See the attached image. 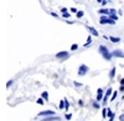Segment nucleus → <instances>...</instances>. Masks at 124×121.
Here are the masks:
<instances>
[{
  "label": "nucleus",
  "mask_w": 124,
  "mask_h": 121,
  "mask_svg": "<svg viewBox=\"0 0 124 121\" xmlns=\"http://www.w3.org/2000/svg\"><path fill=\"white\" fill-rule=\"evenodd\" d=\"M71 16V14L70 13H62V18H65V19H68Z\"/></svg>",
  "instance_id": "412c9836"
},
{
  "label": "nucleus",
  "mask_w": 124,
  "mask_h": 121,
  "mask_svg": "<svg viewBox=\"0 0 124 121\" xmlns=\"http://www.w3.org/2000/svg\"><path fill=\"white\" fill-rule=\"evenodd\" d=\"M76 15H77V18H78V19H81L82 16H83V15H85V13H83V11H82V10H78V11L76 13Z\"/></svg>",
  "instance_id": "2eb2a0df"
},
{
  "label": "nucleus",
  "mask_w": 124,
  "mask_h": 121,
  "mask_svg": "<svg viewBox=\"0 0 124 121\" xmlns=\"http://www.w3.org/2000/svg\"><path fill=\"white\" fill-rule=\"evenodd\" d=\"M112 56L113 57H124V53L122 51V50L117 49V50H114V51H112Z\"/></svg>",
  "instance_id": "0eeeda50"
},
{
  "label": "nucleus",
  "mask_w": 124,
  "mask_h": 121,
  "mask_svg": "<svg viewBox=\"0 0 124 121\" xmlns=\"http://www.w3.org/2000/svg\"><path fill=\"white\" fill-rule=\"evenodd\" d=\"M75 86H76V87H82L83 85H82L81 83H77V81H75Z\"/></svg>",
  "instance_id": "a878e982"
},
{
  "label": "nucleus",
  "mask_w": 124,
  "mask_h": 121,
  "mask_svg": "<svg viewBox=\"0 0 124 121\" xmlns=\"http://www.w3.org/2000/svg\"><path fill=\"white\" fill-rule=\"evenodd\" d=\"M13 83H14L13 80H10V81H8V84H6V87H10V86L13 85Z\"/></svg>",
  "instance_id": "bb28decb"
},
{
  "label": "nucleus",
  "mask_w": 124,
  "mask_h": 121,
  "mask_svg": "<svg viewBox=\"0 0 124 121\" xmlns=\"http://www.w3.org/2000/svg\"><path fill=\"white\" fill-rule=\"evenodd\" d=\"M120 93H124V85H120V89H119Z\"/></svg>",
  "instance_id": "7c9ffc66"
},
{
  "label": "nucleus",
  "mask_w": 124,
  "mask_h": 121,
  "mask_svg": "<svg viewBox=\"0 0 124 121\" xmlns=\"http://www.w3.org/2000/svg\"><path fill=\"white\" fill-rule=\"evenodd\" d=\"M42 121H47V120H46V119H44V120H42Z\"/></svg>",
  "instance_id": "58836bf2"
},
{
  "label": "nucleus",
  "mask_w": 124,
  "mask_h": 121,
  "mask_svg": "<svg viewBox=\"0 0 124 121\" xmlns=\"http://www.w3.org/2000/svg\"><path fill=\"white\" fill-rule=\"evenodd\" d=\"M119 84H120V85H124V77L119 80Z\"/></svg>",
  "instance_id": "473e14b6"
},
{
  "label": "nucleus",
  "mask_w": 124,
  "mask_h": 121,
  "mask_svg": "<svg viewBox=\"0 0 124 121\" xmlns=\"http://www.w3.org/2000/svg\"><path fill=\"white\" fill-rule=\"evenodd\" d=\"M109 18L113 19V20H117V19H118V16H117L116 14H109Z\"/></svg>",
  "instance_id": "5701e85b"
},
{
  "label": "nucleus",
  "mask_w": 124,
  "mask_h": 121,
  "mask_svg": "<svg viewBox=\"0 0 124 121\" xmlns=\"http://www.w3.org/2000/svg\"><path fill=\"white\" fill-rule=\"evenodd\" d=\"M67 10H68L67 8H62L61 9V13H67Z\"/></svg>",
  "instance_id": "c85d7f7f"
},
{
  "label": "nucleus",
  "mask_w": 124,
  "mask_h": 121,
  "mask_svg": "<svg viewBox=\"0 0 124 121\" xmlns=\"http://www.w3.org/2000/svg\"><path fill=\"white\" fill-rule=\"evenodd\" d=\"M108 3V0H103V1H102V5H106Z\"/></svg>",
  "instance_id": "f704fd0d"
},
{
  "label": "nucleus",
  "mask_w": 124,
  "mask_h": 121,
  "mask_svg": "<svg viewBox=\"0 0 124 121\" xmlns=\"http://www.w3.org/2000/svg\"><path fill=\"white\" fill-rule=\"evenodd\" d=\"M58 107H60V110H65V107H66L65 99H63V100H61V101H60V105H58Z\"/></svg>",
  "instance_id": "9b49d317"
},
{
  "label": "nucleus",
  "mask_w": 124,
  "mask_h": 121,
  "mask_svg": "<svg viewBox=\"0 0 124 121\" xmlns=\"http://www.w3.org/2000/svg\"><path fill=\"white\" fill-rule=\"evenodd\" d=\"M91 43H92V37H91V36H88V39H87V43L85 44V47H88V46L91 45Z\"/></svg>",
  "instance_id": "a211bd4d"
},
{
  "label": "nucleus",
  "mask_w": 124,
  "mask_h": 121,
  "mask_svg": "<svg viewBox=\"0 0 124 121\" xmlns=\"http://www.w3.org/2000/svg\"><path fill=\"white\" fill-rule=\"evenodd\" d=\"M88 70H89V69H88V66H87V65L82 64V65L78 67V75H79V76H85V75L88 73Z\"/></svg>",
  "instance_id": "f03ea898"
},
{
  "label": "nucleus",
  "mask_w": 124,
  "mask_h": 121,
  "mask_svg": "<svg viewBox=\"0 0 124 121\" xmlns=\"http://www.w3.org/2000/svg\"><path fill=\"white\" fill-rule=\"evenodd\" d=\"M97 1H98V3H101V4H102V1H103V0H97Z\"/></svg>",
  "instance_id": "e433bc0d"
},
{
  "label": "nucleus",
  "mask_w": 124,
  "mask_h": 121,
  "mask_svg": "<svg viewBox=\"0 0 124 121\" xmlns=\"http://www.w3.org/2000/svg\"><path fill=\"white\" fill-rule=\"evenodd\" d=\"M39 105H44L45 104V101H44V100H42V97H40V99H37V101H36Z\"/></svg>",
  "instance_id": "aec40b11"
},
{
  "label": "nucleus",
  "mask_w": 124,
  "mask_h": 121,
  "mask_svg": "<svg viewBox=\"0 0 124 121\" xmlns=\"http://www.w3.org/2000/svg\"><path fill=\"white\" fill-rule=\"evenodd\" d=\"M113 120H114V117H112V119H109V121H113Z\"/></svg>",
  "instance_id": "4c0bfd02"
},
{
  "label": "nucleus",
  "mask_w": 124,
  "mask_h": 121,
  "mask_svg": "<svg viewBox=\"0 0 124 121\" xmlns=\"http://www.w3.org/2000/svg\"><path fill=\"white\" fill-rule=\"evenodd\" d=\"M110 23V19H109V15H102L101 19H99V24L101 25H106V24H109Z\"/></svg>",
  "instance_id": "39448f33"
},
{
  "label": "nucleus",
  "mask_w": 124,
  "mask_h": 121,
  "mask_svg": "<svg viewBox=\"0 0 124 121\" xmlns=\"http://www.w3.org/2000/svg\"><path fill=\"white\" fill-rule=\"evenodd\" d=\"M116 67H112V70H110V71H109V79L110 80H113V79H114V76H116Z\"/></svg>",
  "instance_id": "9d476101"
},
{
  "label": "nucleus",
  "mask_w": 124,
  "mask_h": 121,
  "mask_svg": "<svg viewBox=\"0 0 124 121\" xmlns=\"http://www.w3.org/2000/svg\"><path fill=\"white\" fill-rule=\"evenodd\" d=\"M107 112H108V109H107V107H103V109H102V116H103V119L108 117V116H107Z\"/></svg>",
  "instance_id": "ddd939ff"
},
{
  "label": "nucleus",
  "mask_w": 124,
  "mask_h": 121,
  "mask_svg": "<svg viewBox=\"0 0 124 121\" xmlns=\"http://www.w3.org/2000/svg\"><path fill=\"white\" fill-rule=\"evenodd\" d=\"M78 105H79V106H85V102L82 101V100H79V101H78Z\"/></svg>",
  "instance_id": "c756f323"
},
{
  "label": "nucleus",
  "mask_w": 124,
  "mask_h": 121,
  "mask_svg": "<svg viewBox=\"0 0 124 121\" xmlns=\"http://www.w3.org/2000/svg\"><path fill=\"white\" fill-rule=\"evenodd\" d=\"M117 95H118V93H117V91H114V93H113V95L110 96V101H113V100H116Z\"/></svg>",
  "instance_id": "6ab92c4d"
},
{
  "label": "nucleus",
  "mask_w": 124,
  "mask_h": 121,
  "mask_svg": "<svg viewBox=\"0 0 124 121\" xmlns=\"http://www.w3.org/2000/svg\"><path fill=\"white\" fill-rule=\"evenodd\" d=\"M70 10H71V13H77V11H78V10H77L76 8H71Z\"/></svg>",
  "instance_id": "cd10ccee"
},
{
  "label": "nucleus",
  "mask_w": 124,
  "mask_h": 121,
  "mask_svg": "<svg viewBox=\"0 0 124 121\" xmlns=\"http://www.w3.org/2000/svg\"><path fill=\"white\" fill-rule=\"evenodd\" d=\"M103 97H104V93H99V94H97V97H96V100H97V101H102V100H103Z\"/></svg>",
  "instance_id": "f8f14e48"
},
{
  "label": "nucleus",
  "mask_w": 124,
  "mask_h": 121,
  "mask_svg": "<svg viewBox=\"0 0 124 121\" xmlns=\"http://www.w3.org/2000/svg\"><path fill=\"white\" fill-rule=\"evenodd\" d=\"M56 57L58 60H67L70 57V53L68 51H60V53L56 54Z\"/></svg>",
  "instance_id": "7ed1b4c3"
},
{
  "label": "nucleus",
  "mask_w": 124,
  "mask_h": 121,
  "mask_svg": "<svg viewBox=\"0 0 124 121\" xmlns=\"http://www.w3.org/2000/svg\"><path fill=\"white\" fill-rule=\"evenodd\" d=\"M77 49H78V45H77V44H73V45L71 46V50H72V51H75V50H77Z\"/></svg>",
  "instance_id": "4be33fe9"
},
{
  "label": "nucleus",
  "mask_w": 124,
  "mask_h": 121,
  "mask_svg": "<svg viewBox=\"0 0 124 121\" xmlns=\"http://www.w3.org/2000/svg\"><path fill=\"white\" fill-rule=\"evenodd\" d=\"M51 15H52V16H54V18H57V16H58V15H57V14H56V13H51Z\"/></svg>",
  "instance_id": "c9c22d12"
},
{
  "label": "nucleus",
  "mask_w": 124,
  "mask_h": 121,
  "mask_svg": "<svg viewBox=\"0 0 124 121\" xmlns=\"http://www.w3.org/2000/svg\"><path fill=\"white\" fill-rule=\"evenodd\" d=\"M110 10V14H116L117 11H116V9H109Z\"/></svg>",
  "instance_id": "72a5a7b5"
},
{
  "label": "nucleus",
  "mask_w": 124,
  "mask_h": 121,
  "mask_svg": "<svg viewBox=\"0 0 124 121\" xmlns=\"http://www.w3.org/2000/svg\"><path fill=\"white\" fill-rule=\"evenodd\" d=\"M112 91H113V89H112V87H109V89L107 90V93L104 94V97H103V102H102V105H103V106H106V105H107L108 99L112 96Z\"/></svg>",
  "instance_id": "20e7f679"
},
{
  "label": "nucleus",
  "mask_w": 124,
  "mask_h": 121,
  "mask_svg": "<svg viewBox=\"0 0 124 121\" xmlns=\"http://www.w3.org/2000/svg\"><path fill=\"white\" fill-rule=\"evenodd\" d=\"M65 102H66V107H65V110H68V109H70V102H68V100L65 99Z\"/></svg>",
  "instance_id": "b1692460"
},
{
  "label": "nucleus",
  "mask_w": 124,
  "mask_h": 121,
  "mask_svg": "<svg viewBox=\"0 0 124 121\" xmlns=\"http://www.w3.org/2000/svg\"><path fill=\"white\" fill-rule=\"evenodd\" d=\"M98 51H99V54H101L103 57L107 60V61H109V60L113 57V56H112V53L108 50V47H107L106 45H101V46L98 47Z\"/></svg>",
  "instance_id": "f257e3e1"
},
{
  "label": "nucleus",
  "mask_w": 124,
  "mask_h": 121,
  "mask_svg": "<svg viewBox=\"0 0 124 121\" xmlns=\"http://www.w3.org/2000/svg\"><path fill=\"white\" fill-rule=\"evenodd\" d=\"M65 119H66V120H71V119H72V115H71V114H66V115H65Z\"/></svg>",
  "instance_id": "393cba45"
},
{
  "label": "nucleus",
  "mask_w": 124,
  "mask_h": 121,
  "mask_svg": "<svg viewBox=\"0 0 124 121\" xmlns=\"http://www.w3.org/2000/svg\"><path fill=\"white\" fill-rule=\"evenodd\" d=\"M87 28H88V30H89V31H91V34H92L93 36H99L98 31H97V30H96L94 28H92V26H87Z\"/></svg>",
  "instance_id": "6e6552de"
},
{
  "label": "nucleus",
  "mask_w": 124,
  "mask_h": 121,
  "mask_svg": "<svg viewBox=\"0 0 124 121\" xmlns=\"http://www.w3.org/2000/svg\"><path fill=\"white\" fill-rule=\"evenodd\" d=\"M119 120H120V121H124V114H122V115L119 116Z\"/></svg>",
  "instance_id": "2f4dec72"
},
{
  "label": "nucleus",
  "mask_w": 124,
  "mask_h": 121,
  "mask_svg": "<svg viewBox=\"0 0 124 121\" xmlns=\"http://www.w3.org/2000/svg\"><path fill=\"white\" fill-rule=\"evenodd\" d=\"M109 40L112 43H119L120 41V37H116V36H110L109 37Z\"/></svg>",
  "instance_id": "4468645a"
},
{
  "label": "nucleus",
  "mask_w": 124,
  "mask_h": 121,
  "mask_svg": "<svg viewBox=\"0 0 124 121\" xmlns=\"http://www.w3.org/2000/svg\"><path fill=\"white\" fill-rule=\"evenodd\" d=\"M41 97H42L44 100H48V93L47 91H44L42 95H41Z\"/></svg>",
  "instance_id": "dca6fc26"
},
{
  "label": "nucleus",
  "mask_w": 124,
  "mask_h": 121,
  "mask_svg": "<svg viewBox=\"0 0 124 121\" xmlns=\"http://www.w3.org/2000/svg\"><path fill=\"white\" fill-rule=\"evenodd\" d=\"M55 115V111L54 110H45V111H41L39 114V116H42V117H46V116H52Z\"/></svg>",
  "instance_id": "423d86ee"
},
{
  "label": "nucleus",
  "mask_w": 124,
  "mask_h": 121,
  "mask_svg": "<svg viewBox=\"0 0 124 121\" xmlns=\"http://www.w3.org/2000/svg\"><path fill=\"white\" fill-rule=\"evenodd\" d=\"M92 106L94 107V109H99L101 106H99V104H98V101L96 100V101H92Z\"/></svg>",
  "instance_id": "f3484780"
},
{
  "label": "nucleus",
  "mask_w": 124,
  "mask_h": 121,
  "mask_svg": "<svg viewBox=\"0 0 124 121\" xmlns=\"http://www.w3.org/2000/svg\"><path fill=\"white\" fill-rule=\"evenodd\" d=\"M98 13H99L101 15H109V14H110V10H108V9H99Z\"/></svg>",
  "instance_id": "1a4fd4ad"
}]
</instances>
